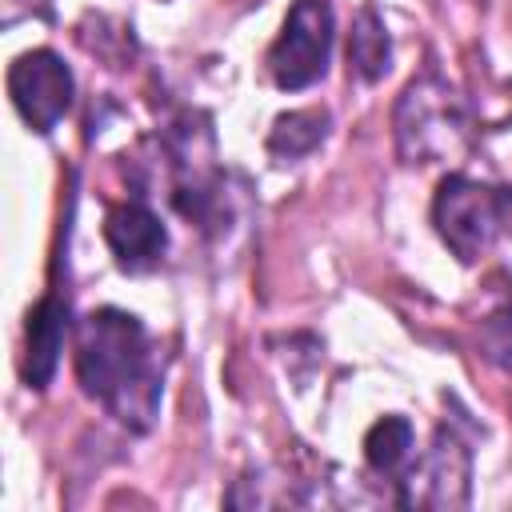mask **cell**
I'll return each instance as SVG.
<instances>
[{
	"label": "cell",
	"instance_id": "11",
	"mask_svg": "<svg viewBox=\"0 0 512 512\" xmlns=\"http://www.w3.org/2000/svg\"><path fill=\"white\" fill-rule=\"evenodd\" d=\"M412 440H416V432H412V424L404 416L376 420L368 428V436H364V460H368V468L380 472V476L400 472L408 464V456H412Z\"/></svg>",
	"mask_w": 512,
	"mask_h": 512
},
{
	"label": "cell",
	"instance_id": "3",
	"mask_svg": "<svg viewBox=\"0 0 512 512\" xmlns=\"http://www.w3.org/2000/svg\"><path fill=\"white\" fill-rule=\"evenodd\" d=\"M432 224L440 240L464 264L480 260L500 236H512V188L480 184L472 176H444L432 200Z\"/></svg>",
	"mask_w": 512,
	"mask_h": 512
},
{
	"label": "cell",
	"instance_id": "8",
	"mask_svg": "<svg viewBox=\"0 0 512 512\" xmlns=\"http://www.w3.org/2000/svg\"><path fill=\"white\" fill-rule=\"evenodd\" d=\"M64 336H68V300L44 296L28 312V328H24L20 376L28 388H48V380L56 376L60 352H64Z\"/></svg>",
	"mask_w": 512,
	"mask_h": 512
},
{
	"label": "cell",
	"instance_id": "12",
	"mask_svg": "<svg viewBox=\"0 0 512 512\" xmlns=\"http://www.w3.org/2000/svg\"><path fill=\"white\" fill-rule=\"evenodd\" d=\"M480 344H484L488 360H496L500 368L512 372V300H508L500 312H492V316L484 320V328H480Z\"/></svg>",
	"mask_w": 512,
	"mask_h": 512
},
{
	"label": "cell",
	"instance_id": "7",
	"mask_svg": "<svg viewBox=\"0 0 512 512\" xmlns=\"http://www.w3.org/2000/svg\"><path fill=\"white\" fill-rule=\"evenodd\" d=\"M104 240L124 272H152L168 248V232L160 216L140 200H128L104 216Z\"/></svg>",
	"mask_w": 512,
	"mask_h": 512
},
{
	"label": "cell",
	"instance_id": "4",
	"mask_svg": "<svg viewBox=\"0 0 512 512\" xmlns=\"http://www.w3.org/2000/svg\"><path fill=\"white\" fill-rule=\"evenodd\" d=\"M332 36H336V16H332L328 0H292L288 20L264 60L276 88H284V92L312 88L328 72Z\"/></svg>",
	"mask_w": 512,
	"mask_h": 512
},
{
	"label": "cell",
	"instance_id": "9",
	"mask_svg": "<svg viewBox=\"0 0 512 512\" xmlns=\"http://www.w3.org/2000/svg\"><path fill=\"white\" fill-rule=\"evenodd\" d=\"M348 68L364 80V84H376L388 68H392V40H388V28L380 20V12L372 4H364L352 20V40H348Z\"/></svg>",
	"mask_w": 512,
	"mask_h": 512
},
{
	"label": "cell",
	"instance_id": "1",
	"mask_svg": "<svg viewBox=\"0 0 512 512\" xmlns=\"http://www.w3.org/2000/svg\"><path fill=\"white\" fill-rule=\"evenodd\" d=\"M76 380L124 428L148 432L160 416V360L140 316L96 308L76 328Z\"/></svg>",
	"mask_w": 512,
	"mask_h": 512
},
{
	"label": "cell",
	"instance_id": "5",
	"mask_svg": "<svg viewBox=\"0 0 512 512\" xmlns=\"http://www.w3.org/2000/svg\"><path fill=\"white\" fill-rule=\"evenodd\" d=\"M72 92H76V80L52 48H32L16 56L8 68V96L24 116V124L40 136L64 120V112L72 108Z\"/></svg>",
	"mask_w": 512,
	"mask_h": 512
},
{
	"label": "cell",
	"instance_id": "2",
	"mask_svg": "<svg viewBox=\"0 0 512 512\" xmlns=\"http://www.w3.org/2000/svg\"><path fill=\"white\" fill-rule=\"evenodd\" d=\"M392 124L404 164H436L468 144V108L460 92L436 72H424L404 88Z\"/></svg>",
	"mask_w": 512,
	"mask_h": 512
},
{
	"label": "cell",
	"instance_id": "10",
	"mask_svg": "<svg viewBox=\"0 0 512 512\" xmlns=\"http://www.w3.org/2000/svg\"><path fill=\"white\" fill-rule=\"evenodd\" d=\"M324 136H328V112H324V108L284 112V116H276V124H272V132H268V152H272L276 160H300V156H308Z\"/></svg>",
	"mask_w": 512,
	"mask_h": 512
},
{
	"label": "cell",
	"instance_id": "6",
	"mask_svg": "<svg viewBox=\"0 0 512 512\" xmlns=\"http://www.w3.org/2000/svg\"><path fill=\"white\" fill-rule=\"evenodd\" d=\"M468 476H472V452L460 444L456 432L440 428L432 448L408 468L400 504H408V508H460V504H468Z\"/></svg>",
	"mask_w": 512,
	"mask_h": 512
}]
</instances>
